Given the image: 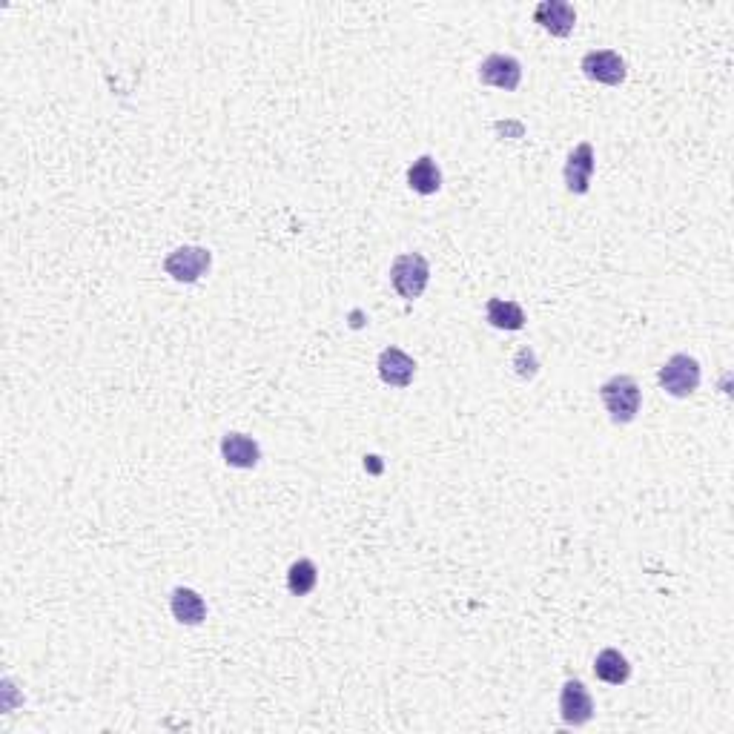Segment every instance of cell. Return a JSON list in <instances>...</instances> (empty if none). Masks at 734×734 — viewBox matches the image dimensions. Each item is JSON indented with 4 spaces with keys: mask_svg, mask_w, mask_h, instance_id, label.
I'll return each instance as SVG.
<instances>
[{
    "mask_svg": "<svg viewBox=\"0 0 734 734\" xmlns=\"http://www.w3.org/2000/svg\"><path fill=\"white\" fill-rule=\"evenodd\" d=\"M600 399H603L605 411L611 416L614 425H628L637 419V413L643 408V390L637 385L634 376H611L608 382L600 385Z\"/></svg>",
    "mask_w": 734,
    "mask_h": 734,
    "instance_id": "obj_1",
    "label": "cell"
},
{
    "mask_svg": "<svg viewBox=\"0 0 734 734\" xmlns=\"http://www.w3.org/2000/svg\"><path fill=\"white\" fill-rule=\"evenodd\" d=\"M390 281L402 299L413 302L425 293V287L431 281V264L422 253H402L390 264Z\"/></svg>",
    "mask_w": 734,
    "mask_h": 734,
    "instance_id": "obj_2",
    "label": "cell"
},
{
    "mask_svg": "<svg viewBox=\"0 0 734 734\" xmlns=\"http://www.w3.org/2000/svg\"><path fill=\"white\" fill-rule=\"evenodd\" d=\"M700 379H703L700 362L689 353H674L657 373L660 388L666 390L669 396H674V399H689L691 393L700 388Z\"/></svg>",
    "mask_w": 734,
    "mask_h": 734,
    "instance_id": "obj_3",
    "label": "cell"
},
{
    "mask_svg": "<svg viewBox=\"0 0 734 734\" xmlns=\"http://www.w3.org/2000/svg\"><path fill=\"white\" fill-rule=\"evenodd\" d=\"M213 264V253L204 250V247H193V244H184L173 250L167 259H164V273L175 279L178 284H195L201 279Z\"/></svg>",
    "mask_w": 734,
    "mask_h": 734,
    "instance_id": "obj_4",
    "label": "cell"
},
{
    "mask_svg": "<svg viewBox=\"0 0 734 734\" xmlns=\"http://www.w3.org/2000/svg\"><path fill=\"white\" fill-rule=\"evenodd\" d=\"M583 75L588 81H597V84H605V87H620L626 81L628 66L623 61L620 52L614 49H594L583 58Z\"/></svg>",
    "mask_w": 734,
    "mask_h": 734,
    "instance_id": "obj_5",
    "label": "cell"
},
{
    "mask_svg": "<svg viewBox=\"0 0 734 734\" xmlns=\"http://www.w3.org/2000/svg\"><path fill=\"white\" fill-rule=\"evenodd\" d=\"M597 170V158H594V147L588 141H580L574 150L568 152V161H565V190L571 195H585L591 190V178Z\"/></svg>",
    "mask_w": 734,
    "mask_h": 734,
    "instance_id": "obj_6",
    "label": "cell"
},
{
    "mask_svg": "<svg viewBox=\"0 0 734 734\" xmlns=\"http://www.w3.org/2000/svg\"><path fill=\"white\" fill-rule=\"evenodd\" d=\"M479 81L485 87L505 89V92H514L522 81V64H519L514 55H502L494 52L488 55L482 64H479Z\"/></svg>",
    "mask_w": 734,
    "mask_h": 734,
    "instance_id": "obj_7",
    "label": "cell"
},
{
    "mask_svg": "<svg viewBox=\"0 0 734 734\" xmlns=\"http://www.w3.org/2000/svg\"><path fill=\"white\" fill-rule=\"evenodd\" d=\"M560 717L568 726H585L594 717V700L583 680H568L560 691Z\"/></svg>",
    "mask_w": 734,
    "mask_h": 734,
    "instance_id": "obj_8",
    "label": "cell"
},
{
    "mask_svg": "<svg viewBox=\"0 0 734 734\" xmlns=\"http://www.w3.org/2000/svg\"><path fill=\"white\" fill-rule=\"evenodd\" d=\"M379 379L390 385V388H408L413 382V376H416V362H413V356H408L402 347H385L382 353H379Z\"/></svg>",
    "mask_w": 734,
    "mask_h": 734,
    "instance_id": "obj_9",
    "label": "cell"
},
{
    "mask_svg": "<svg viewBox=\"0 0 734 734\" xmlns=\"http://www.w3.org/2000/svg\"><path fill=\"white\" fill-rule=\"evenodd\" d=\"M534 21L554 38H568L577 26V12L568 0H542L534 9Z\"/></svg>",
    "mask_w": 734,
    "mask_h": 734,
    "instance_id": "obj_10",
    "label": "cell"
},
{
    "mask_svg": "<svg viewBox=\"0 0 734 734\" xmlns=\"http://www.w3.org/2000/svg\"><path fill=\"white\" fill-rule=\"evenodd\" d=\"M221 456L230 468H238V471H250L256 468L261 459V448L259 442L247 433H224L221 436Z\"/></svg>",
    "mask_w": 734,
    "mask_h": 734,
    "instance_id": "obj_11",
    "label": "cell"
},
{
    "mask_svg": "<svg viewBox=\"0 0 734 734\" xmlns=\"http://www.w3.org/2000/svg\"><path fill=\"white\" fill-rule=\"evenodd\" d=\"M170 608H173V617L181 626H201L207 620V603L204 597L193 591V588H175L170 594Z\"/></svg>",
    "mask_w": 734,
    "mask_h": 734,
    "instance_id": "obj_12",
    "label": "cell"
},
{
    "mask_svg": "<svg viewBox=\"0 0 734 734\" xmlns=\"http://www.w3.org/2000/svg\"><path fill=\"white\" fill-rule=\"evenodd\" d=\"M408 187L419 195H433L442 190V173L433 155H419L408 170Z\"/></svg>",
    "mask_w": 734,
    "mask_h": 734,
    "instance_id": "obj_13",
    "label": "cell"
},
{
    "mask_svg": "<svg viewBox=\"0 0 734 734\" xmlns=\"http://www.w3.org/2000/svg\"><path fill=\"white\" fill-rule=\"evenodd\" d=\"M594 677L608 683V686H623L631 677L626 654H620L617 648H603L594 660Z\"/></svg>",
    "mask_w": 734,
    "mask_h": 734,
    "instance_id": "obj_14",
    "label": "cell"
},
{
    "mask_svg": "<svg viewBox=\"0 0 734 734\" xmlns=\"http://www.w3.org/2000/svg\"><path fill=\"white\" fill-rule=\"evenodd\" d=\"M485 316H488L491 327H497V330H522L528 322L525 310L517 302H508V299H488Z\"/></svg>",
    "mask_w": 734,
    "mask_h": 734,
    "instance_id": "obj_15",
    "label": "cell"
},
{
    "mask_svg": "<svg viewBox=\"0 0 734 734\" xmlns=\"http://www.w3.org/2000/svg\"><path fill=\"white\" fill-rule=\"evenodd\" d=\"M319 583V568L313 560H296L287 571V588L293 597H307Z\"/></svg>",
    "mask_w": 734,
    "mask_h": 734,
    "instance_id": "obj_16",
    "label": "cell"
},
{
    "mask_svg": "<svg viewBox=\"0 0 734 734\" xmlns=\"http://www.w3.org/2000/svg\"><path fill=\"white\" fill-rule=\"evenodd\" d=\"M514 367H517V373L522 379H534L537 376V356H534V350L531 347H522L517 353V359H514Z\"/></svg>",
    "mask_w": 734,
    "mask_h": 734,
    "instance_id": "obj_17",
    "label": "cell"
}]
</instances>
